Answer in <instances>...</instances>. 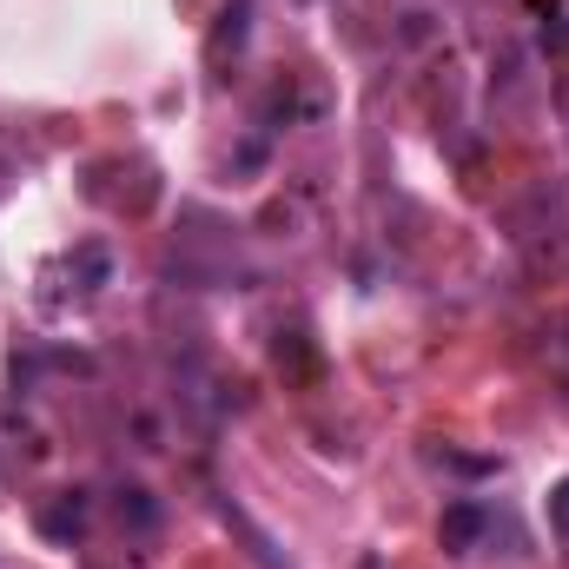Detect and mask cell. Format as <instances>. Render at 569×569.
I'll return each instance as SVG.
<instances>
[{
	"label": "cell",
	"mask_w": 569,
	"mask_h": 569,
	"mask_svg": "<svg viewBox=\"0 0 569 569\" xmlns=\"http://www.w3.org/2000/svg\"><path fill=\"white\" fill-rule=\"evenodd\" d=\"M437 537H443V550H450V557L477 550V537H483V510H477V503H450V510H443V523H437Z\"/></svg>",
	"instance_id": "cell-1"
},
{
	"label": "cell",
	"mask_w": 569,
	"mask_h": 569,
	"mask_svg": "<svg viewBox=\"0 0 569 569\" xmlns=\"http://www.w3.org/2000/svg\"><path fill=\"white\" fill-rule=\"evenodd\" d=\"M80 523H87V503H80V497H73V503H60V510L47 517V530H53V537H67V530H80Z\"/></svg>",
	"instance_id": "cell-2"
},
{
	"label": "cell",
	"mask_w": 569,
	"mask_h": 569,
	"mask_svg": "<svg viewBox=\"0 0 569 569\" xmlns=\"http://www.w3.org/2000/svg\"><path fill=\"white\" fill-rule=\"evenodd\" d=\"M550 530H557V537H569V477L550 490Z\"/></svg>",
	"instance_id": "cell-3"
},
{
	"label": "cell",
	"mask_w": 569,
	"mask_h": 569,
	"mask_svg": "<svg viewBox=\"0 0 569 569\" xmlns=\"http://www.w3.org/2000/svg\"><path fill=\"white\" fill-rule=\"evenodd\" d=\"M7 186H13V166H7V159H0V199H7Z\"/></svg>",
	"instance_id": "cell-4"
}]
</instances>
